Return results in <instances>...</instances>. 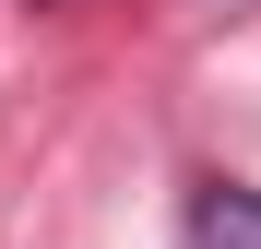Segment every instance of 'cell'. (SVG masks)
Returning a JSON list of instances; mask_svg holds the SVG:
<instances>
[{
  "instance_id": "6da1fadb",
  "label": "cell",
  "mask_w": 261,
  "mask_h": 249,
  "mask_svg": "<svg viewBox=\"0 0 261 249\" xmlns=\"http://www.w3.org/2000/svg\"><path fill=\"white\" fill-rule=\"evenodd\" d=\"M190 249H261V190H202L190 202Z\"/></svg>"
}]
</instances>
